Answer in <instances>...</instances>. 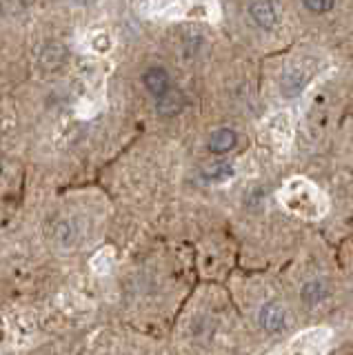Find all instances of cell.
<instances>
[{
    "instance_id": "8",
    "label": "cell",
    "mask_w": 353,
    "mask_h": 355,
    "mask_svg": "<svg viewBox=\"0 0 353 355\" xmlns=\"http://www.w3.org/2000/svg\"><path fill=\"white\" fill-rule=\"evenodd\" d=\"M304 83H307V78L302 71H298V69H291V71H286L282 76V83H280V92L286 96V98H293L298 96L304 89Z\"/></svg>"
},
{
    "instance_id": "3",
    "label": "cell",
    "mask_w": 353,
    "mask_h": 355,
    "mask_svg": "<svg viewBox=\"0 0 353 355\" xmlns=\"http://www.w3.org/2000/svg\"><path fill=\"white\" fill-rule=\"evenodd\" d=\"M158 103H156V111H158V116L162 118H173V116H178L180 111L184 109L187 105V98L182 92H178V89H169V92H164L160 98H156Z\"/></svg>"
},
{
    "instance_id": "4",
    "label": "cell",
    "mask_w": 353,
    "mask_h": 355,
    "mask_svg": "<svg viewBox=\"0 0 353 355\" xmlns=\"http://www.w3.org/2000/svg\"><path fill=\"white\" fill-rule=\"evenodd\" d=\"M249 14L253 22L262 29H273L278 25V9H275L271 0H256V3L249 7Z\"/></svg>"
},
{
    "instance_id": "12",
    "label": "cell",
    "mask_w": 353,
    "mask_h": 355,
    "mask_svg": "<svg viewBox=\"0 0 353 355\" xmlns=\"http://www.w3.org/2000/svg\"><path fill=\"white\" fill-rule=\"evenodd\" d=\"M3 14H5V9H3V3H0V18H3Z\"/></svg>"
},
{
    "instance_id": "11",
    "label": "cell",
    "mask_w": 353,
    "mask_h": 355,
    "mask_svg": "<svg viewBox=\"0 0 353 355\" xmlns=\"http://www.w3.org/2000/svg\"><path fill=\"white\" fill-rule=\"evenodd\" d=\"M74 3H78V5H83V7H89V5L96 3V0H74Z\"/></svg>"
},
{
    "instance_id": "10",
    "label": "cell",
    "mask_w": 353,
    "mask_h": 355,
    "mask_svg": "<svg viewBox=\"0 0 353 355\" xmlns=\"http://www.w3.org/2000/svg\"><path fill=\"white\" fill-rule=\"evenodd\" d=\"M304 9L311 11V14H327V11L334 9L336 0H302Z\"/></svg>"
},
{
    "instance_id": "13",
    "label": "cell",
    "mask_w": 353,
    "mask_h": 355,
    "mask_svg": "<svg viewBox=\"0 0 353 355\" xmlns=\"http://www.w3.org/2000/svg\"><path fill=\"white\" fill-rule=\"evenodd\" d=\"M0 173H3V164H0Z\"/></svg>"
},
{
    "instance_id": "5",
    "label": "cell",
    "mask_w": 353,
    "mask_h": 355,
    "mask_svg": "<svg viewBox=\"0 0 353 355\" xmlns=\"http://www.w3.org/2000/svg\"><path fill=\"white\" fill-rule=\"evenodd\" d=\"M142 83H145V89L153 98H160L164 92L171 89V78L167 69H162V67H151V69H147L142 73Z\"/></svg>"
},
{
    "instance_id": "2",
    "label": "cell",
    "mask_w": 353,
    "mask_h": 355,
    "mask_svg": "<svg viewBox=\"0 0 353 355\" xmlns=\"http://www.w3.org/2000/svg\"><path fill=\"white\" fill-rule=\"evenodd\" d=\"M67 60V49H64V44L60 42H47L45 47L40 49V55H38V67H42L45 71H56L64 64Z\"/></svg>"
},
{
    "instance_id": "7",
    "label": "cell",
    "mask_w": 353,
    "mask_h": 355,
    "mask_svg": "<svg viewBox=\"0 0 353 355\" xmlns=\"http://www.w3.org/2000/svg\"><path fill=\"white\" fill-rule=\"evenodd\" d=\"M327 295H329V284L325 280H311V282H307L302 286V293H300L302 302L309 304V306L320 304L322 300H327Z\"/></svg>"
},
{
    "instance_id": "9",
    "label": "cell",
    "mask_w": 353,
    "mask_h": 355,
    "mask_svg": "<svg viewBox=\"0 0 353 355\" xmlns=\"http://www.w3.org/2000/svg\"><path fill=\"white\" fill-rule=\"evenodd\" d=\"M234 175V166L227 164V162H218V164H212L205 169V178L207 180H214V182H220V180H227V178Z\"/></svg>"
},
{
    "instance_id": "1",
    "label": "cell",
    "mask_w": 353,
    "mask_h": 355,
    "mask_svg": "<svg viewBox=\"0 0 353 355\" xmlns=\"http://www.w3.org/2000/svg\"><path fill=\"white\" fill-rule=\"evenodd\" d=\"M258 320H260V327L267 333H280L286 327V311L282 304L267 302L260 309Z\"/></svg>"
},
{
    "instance_id": "6",
    "label": "cell",
    "mask_w": 353,
    "mask_h": 355,
    "mask_svg": "<svg viewBox=\"0 0 353 355\" xmlns=\"http://www.w3.org/2000/svg\"><path fill=\"white\" fill-rule=\"evenodd\" d=\"M238 144V136H236V131H231V129H218L214 131L212 136H209V142H207V147L212 153H229L231 149H234Z\"/></svg>"
}]
</instances>
